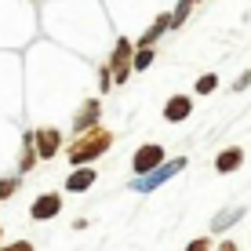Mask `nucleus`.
Returning a JSON list of instances; mask_svg holds the SVG:
<instances>
[{"mask_svg": "<svg viewBox=\"0 0 251 251\" xmlns=\"http://www.w3.org/2000/svg\"><path fill=\"white\" fill-rule=\"evenodd\" d=\"M113 150V131H106V127H91V131H80L69 142L66 150V160L73 164V168H84V164H95L99 157H106V153Z\"/></svg>", "mask_w": 251, "mask_h": 251, "instance_id": "nucleus-1", "label": "nucleus"}, {"mask_svg": "<svg viewBox=\"0 0 251 251\" xmlns=\"http://www.w3.org/2000/svg\"><path fill=\"white\" fill-rule=\"evenodd\" d=\"M186 157H171V160H164L160 168H153V171H146V175H135L131 182H127V189L131 193H153V189H160L168 178H175V175H182V168H186Z\"/></svg>", "mask_w": 251, "mask_h": 251, "instance_id": "nucleus-2", "label": "nucleus"}, {"mask_svg": "<svg viewBox=\"0 0 251 251\" xmlns=\"http://www.w3.org/2000/svg\"><path fill=\"white\" fill-rule=\"evenodd\" d=\"M131 55H135V44L127 37H120L113 44V55H109V76H113V84H127V76H131Z\"/></svg>", "mask_w": 251, "mask_h": 251, "instance_id": "nucleus-3", "label": "nucleus"}, {"mask_svg": "<svg viewBox=\"0 0 251 251\" xmlns=\"http://www.w3.org/2000/svg\"><path fill=\"white\" fill-rule=\"evenodd\" d=\"M33 135V150H37V160H55L62 153V131L58 127H37Z\"/></svg>", "mask_w": 251, "mask_h": 251, "instance_id": "nucleus-4", "label": "nucleus"}, {"mask_svg": "<svg viewBox=\"0 0 251 251\" xmlns=\"http://www.w3.org/2000/svg\"><path fill=\"white\" fill-rule=\"evenodd\" d=\"M164 160H168V157H164V146H160V142H146V146H138V150H135L131 171H135V175H146V171L160 168Z\"/></svg>", "mask_w": 251, "mask_h": 251, "instance_id": "nucleus-5", "label": "nucleus"}, {"mask_svg": "<svg viewBox=\"0 0 251 251\" xmlns=\"http://www.w3.org/2000/svg\"><path fill=\"white\" fill-rule=\"evenodd\" d=\"M58 215H62V193L33 197V204H29V219L33 222H51V219H58Z\"/></svg>", "mask_w": 251, "mask_h": 251, "instance_id": "nucleus-6", "label": "nucleus"}, {"mask_svg": "<svg viewBox=\"0 0 251 251\" xmlns=\"http://www.w3.org/2000/svg\"><path fill=\"white\" fill-rule=\"evenodd\" d=\"M99 117H102V102H99V99H88V102H84V106L73 113V135L99 127Z\"/></svg>", "mask_w": 251, "mask_h": 251, "instance_id": "nucleus-7", "label": "nucleus"}, {"mask_svg": "<svg viewBox=\"0 0 251 251\" xmlns=\"http://www.w3.org/2000/svg\"><path fill=\"white\" fill-rule=\"evenodd\" d=\"M189 113H193V99L189 95H171L164 102V120L168 124H182V120H189Z\"/></svg>", "mask_w": 251, "mask_h": 251, "instance_id": "nucleus-8", "label": "nucleus"}, {"mask_svg": "<svg viewBox=\"0 0 251 251\" xmlns=\"http://www.w3.org/2000/svg\"><path fill=\"white\" fill-rule=\"evenodd\" d=\"M95 182H99V171H95L91 164H84V168H76V171L66 175V193H88Z\"/></svg>", "mask_w": 251, "mask_h": 251, "instance_id": "nucleus-9", "label": "nucleus"}, {"mask_svg": "<svg viewBox=\"0 0 251 251\" xmlns=\"http://www.w3.org/2000/svg\"><path fill=\"white\" fill-rule=\"evenodd\" d=\"M237 168H244V150H240V146H226V150L215 157V171H219V175H233Z\"/></svg>", "mask_w": 251, "mask_h": 251, "instance_id": "nucleus-10", "label": "nucleus"}, {"mask_svg": "<svg viewBox=\"0 0 251 251\" xmlns=\"http://www.w3.org/2000/svg\"><path fill=\"white\" fill-rule=\"evenodd\" d=\"M33 168H37V150H33V135L25 131V135H22V153H19V164H15V171H19V175H29Z\"/></svg>", "mask_w": 251, "mask_h": 251, "instance_id": "nucleus-11", "label": "nucleus"}, {"mask_svg": "<svg viewBox=\"0 0 251 251\" xmlns=\"http://www.w3.org/2000/svg\"><path fill=\"white\" fill-rule=\"evenodd\" d=\"M153 58H157V51H153V48H135V55H131V73H142V69H150Z\"/></svg>", "mask_w": 251, "mask_h": 251, "instance_id": "nucleus-12", "label": "nucleus"}, {"mask_svg": "<svg viewBox=\"0 0 251 251\" xmlns=\"http://www.w3.org/2000/svg\"><path fill=\"white\" fill-rule=\"evenodd\" d=\"M22 186V175H11V178H0V201H11Z\"/></svg>", "mask_w": 251, "mask_h": 251, "instance_id": "nucleus-13", "label": "nucleus"}, {"mask_svg": "<svg viewBox=\"0 0 251 251\" xmlns=\"http://www.w3.org/2000/svg\"><path fill=\"white\" fill-rule=\"evenodd\" d=\"M240 215H244V207H226V211L215 219V226H211V229H229V222H237Z\"/></svg>", "mask_w": 251, "mask_h": 251, "instance_id": "nucleus-14", "label": "nucleus"}, {"mask_svg": "<svg viewBox=\"0 0 251 251\" xmlns=\"http://www.w3.org/2000/svg\"><path fill=\"white\" fill-rule=\"evenodd\" d=\"M193 88H197V95H211V91H219V76H215V73H204Z\"/></svg>", "mask_w": 251, "mask_h": 251, "instance_id": "nucleus-15", "label": "nucleus"}, {"mask_svg": "<svg viewBox=\"0 0 251 251\" xmlns=\"http://www.w3.org/2000/svg\"><path fill=\"white\" fill-rule=\"evenodd\" d=\"M182 251H211V240H207V237H197V240H189Z\"/></svg>", "mask_w": 251, "mask_h": 251, "instance_id": "nucleus-16", "label": "nucleus"}, {"mask_svg": "<svg viewBox=\"0 0 251 251\" xmlns=\"http://www.w3.org/2000/svg\"><path fill=\"white\" fill-rule=\"evenodd\" d=\"M0 251H37V248H33V240H11V244H4Z\"/></svg>", "mask_w": 251, "mask_h": 251, "instance_id": "nucleus-17", "label": "nucleus"}, {"mask_svg": "<svg viewBox=\"0 0 251 251\" xmlns=\"http://www.w3.org/2000/svg\"><path fill=\"white\" fill-rule=\"evenodd\" d=\"M113 88V76H109V66H102L99 69V91H109Z\"/></svg>", "mask_w": 251, "mask_h": 251, "instance_id": "nucleus-18", "label": "nucleus"}, {"mask_svg": "<svg viewBox=\"0 0 251 251\" xmlns=\"http://www.w3.org/2000/svg\"><path fill=\"white\" fill-rule=\"evenodd\" d=\"M248 88H251V69H248V73H244V76H240V80H237V84H233V91H248Z\"/></svg>", "mask_w": 251, "mask_h": 251, "instance_id": "nucleus-19", "label": "nucleus"}, {"mask_svg": "<svg viewBox=\"0 0 251 251\" xmlns=\"http://www.w3.org/2000/svg\"><path fill=\"white\" fill-rule=\"evenodd\" d=\"M211 251H240V248H237V240H222V244L211 248Z\"/></svg>", "mask_w": 251, "mask_h": 251, "instance_id": "nucleus-20", "label": "nucleus"}, {"mask_svg": "<svg viewBox=\"0 0 251 251\" xmlns=\"http://www.w3.org/2000/svg\"><path fill=\"white\" fill-rule=\"evenodd\" d=\"M0 240H4V226H0Z\"/></svg>", "mask_w": 251, "mask_h": 251, "instance_id": "nucleus-21", "label": "nucleus"}]
</instances>
